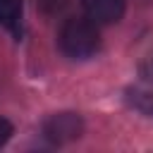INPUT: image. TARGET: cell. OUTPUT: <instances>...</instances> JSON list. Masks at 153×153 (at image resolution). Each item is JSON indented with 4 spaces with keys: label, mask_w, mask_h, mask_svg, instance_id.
I'll return each instance as SVG.
<instances>
[{
    "label": "cell",
    "mask_w": 153,
    "mask_h": 153,
    "mask_svg": "<svg viewBox=\"0 0 153 153\" xmlns=\"http://www.w3.org/2000/svg\"><path fill=\"white\" fill-rule=\"evenodd\" d=\"M60 48L67 57L72 60H86L91 55L98 53L100 48V33H98V24L91 22L88 17H72L60 26L57 33Z\"/></svg>",
    "instance_id": "cell-1"
},
{
    "label": "cell",
    "mask_w": 153,
    "mask_h": 153,
    "mask_svg": "<svg viewBox=\"0 0 153 153\" xmlns=\"http://www.w3.org/2000/svg\"><path fill=\"white\" fill-rule=\"evenodd\" d=\"M81 131H84V122L76 112H55L43 122V136L57 146L79 139Z\"/></svg>",
    "instance_id": "cell-2"
},
{
    "label": "cell",
    "mask_w": 153,
    "mask_h": 153,
    "mask_svg": "<svg viewBox=\"0 0 153 153\" xmlns=\"http://www.w3.org/2000/svg\"><path fill=\"white\" fill-rule=\"evenodd\" d=\"M84 12L96 24H115L124 14V0H81Z\"/></svg>",
    "instance_id": "cell-3"
},
{
    "label": "cell",
    "mask_w": 153,
    "mask_h": 153,
    "mask_svg": "<svg viewBox=\"0 0 153 153\" xmlns=\"http://www.w3.org/2000/svg\"><path fill=\"white\" fill-rule=\"evenodd\" d=\"M22 0H0V24L14 36L22 31Z\"/></svg>",
    "instance_id": "cell-4"
},
{
    "label": "cell",
    "mask_w": 153,
    "mask_h": 153,
    "mask_svg": "<svg viewBox=\"0 0 153 153\" xmlns=\"http://www.w3.org/2000/svg\"><path fill=\"white\" fill-rule=\"evenodd\" d=\"M127 103H129L134 110H139L141 115L153 117V93H151V91L129 88V91H127Z\"/></svg>",
    "instance_id": "cell-5"
},
{
    "label": "cell",
    "mask_w": 153,
    "mask_h": 153,
    "mask_svg": "<svg viewBox=\"0 0 153 153\" xmlns=\"http://www.w3.org/2000/svg\"><path fill=\"white\" fill-rule=\"evenodd\" d=\"M69 0H38V7L45 12V14H60L65 7H67Z\"/></svg>",
    "instance_id": "cell-6"
},
{
    "label": "cell",
    "mask_w": 153,
    "mask_h": 153,
    "mask_svg": "<svg viewBox=\"0 0 153 153\" xmlns=\"http://www.w3.org/2000/svg\"><path fill=\"white\" fill-rule=\"evenodd\" d=\"M10 136H12V124L5 117H0V146H5Z\"/></svg>",
    "instance_id": "cell-7"
},
{
    "label": "cell",
    "mask_w": 153,
    "mask_h": 153,
    "mask_svg": "<svg viewBox=\"0 0 153 153\" xmlns=\"http://www.w3.org/2000/svg\"><path fill=\"white\" fill-rule=\"evenodd\" d=\"M141 76H143L146 81H153V55L141 62Z\"/></svg>",
    "instance_id": "cell-8"
}]
</instances>
